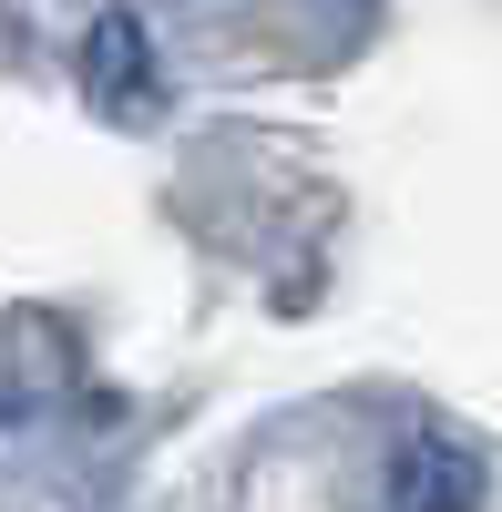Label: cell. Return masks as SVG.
I'll return each instance as SVG.
<instances>
[{
    "label": "cell",
    "mask_w": 502,
    "mask_h": 512,
    "mask_svg": "<svg viewBox=\"0 0 502 512\" xmlns=\"http://www.w3.org/2000/svg\"><path fill=\"white\" fill-rule=\"evenodd\" d=\"M82 93H93L103 113H123V123L154 113V41H144L134 11H103L93 21V41H82Z\"/></svg>",
    "instance_id": "obj_1"
},
{
    "label": "cell",
    "mask_w": 502,
    "mask_h": 512,
    "mask_svg": "<svg viewBox=\"0 0 502 512\" xmlns=\"http://www.w3.org/2000/svg\"><path fill=\"white\" fill-rule=\"evenodd\" d=\"M482 502V461L441 431H410L390 461V512H472Z\"/></svg>",
    "instance_id": "obj_2"
}]
</instances>
